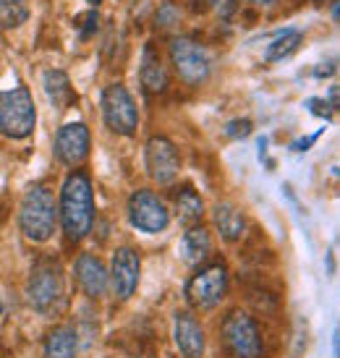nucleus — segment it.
<instances>
[{
	"instance_id": "nucleus-22",
	"label": "nucleus",
	"mask_w": 340,
	"mask_h": 358,
	"mask_svg": "<svg viewBox=\"0 0 340 358\" xmlns=\"http://www.w3.org/2000/svg\"><path fill=\"white\" fill-rule=\"evenodd\" d=\"M29 19V0H0V27L16 29Z\"/></svg>"
},
{
	"instance_id": "nucleus-2",
	"label": "nucleus",
	"mask_w": 340,
	"mask_h": 358,
	"mask_svg": "<svg viewBox=\"0 0 340 358\" xmlns=\"http://www.w3.org/2000/svg\"><path fill=\"white\" fill-rule=\"evenodd\" d=\"M55 222H58L55 194L42 183L29 186L19 204V228L24 233V238L31 243L50 241L55 233Z\"/></svg>"
},
{
	"instance_id": "nucleus-21",
	"label": "nucleus",
	"mask_w": 340,
	"mask_h": 358,
	"mask_svg": "<svg viewBox=\"0 0 340 358\" xmlns=\"http://www.w3.org/2000/svg\"><path fill=\"white\" fill-rule=\"evenodd\" d=\"M301 40H304V31L301 29H285L281 31L275 40L267 45V52H264V58L270 60V63H275V60H285L288 55H293V52L301 48Z\"/></svg>"
},
{
	"instance_id": "nucleus-8",
	"label": "nucleus",
	"mask_w": 340,
	"mask_h": 358,
	"mask_svg": "<svg viewBox=\"0 0 340 358\" xmlns=\"http://www.w3.org/2000/svg\"><path fill=\"white\" fill-rule=\"evenodd\" d=\"M170 60H173L176 73H178L189 87H201L204 81L210 79L212 60H210V55H207V50H204L201 45H197L194 40L178 37V40L170 42Z\"/></svg>"
},
{
	"instance_id": "nucleus-15",
	"label": "nucleus",
	"mask_w": 340,
	"mask_h": 358,
	"mask_svg": "<svg viewBox=\"0 0 340 358\" xmlns=\"http://www.w3.org/2000/svg\"><path fill=\"white\" fill-rule=\"evenodd\" d=\"M178 254L186 264H201L212 254V236L204 225H189L180 236Z\"/></svg>"
},
{
	"instance_id": "nucleus-4",
	"label": "nucleus",
	"mask_w": 340,
	"mask_h": 358,
	"mask_svg": "<svg viewBox=\"0 0 340 358\" xmlns=\"http://www.w3.org/2000/svg\"><path fill=\"white\" fill-rule=\"evenodd\" d=\"M37 126V108L27 87L0 92V134L6 139H29Z\"/></svg>"
},
{
	"instance_id": "nucleus-23",
	"label": "nucleus",
	"mask_w": 340,
	"mask_h": 358,
	"mask_svg": "<svg viewBox=\"0 0 340 358\" xmlns=\"http://www.w3.org/2000/svg\"><path fill=\"white\" fill-rule=\"evenodd\" d=\"M73 27L81 31V37H84V40H90L92 34L97 31V27H100V16H97L94 10H90V13H81L79 19L73 21Z\"/></svg>"
},
{
	"instance_id": "nucleus-12",
	"label": "nucleus",
	"mask_w": 340,
	"mask_h": 358,
	"mask_svg": "<svg viewBox=\"0 0 340 358\" xmlns=\"http://www.w3.org/2000/svg\"><path fill=\"white\" fill-rule=\"evenodd\" d=\"M141 278V259L136 249L131 246H120L113 254V267H111V288L118 301H129L136 288H139Z\"/></svg>"
},
{
	"instance_id": "nucleus-31",
	"label": "nucleus",
	"mask_w": 340,
	"mask_h": 358,
	"mask_svg": "<svg viewBox=\"0 0 340 358\" xmlns=\"http://www.w3.org/2000/svg\"><path fill=\"white\" fill-rule=\"evenodd\" d=\"M246 3H251V6H260V8H270V6H275V0H246Z\"/></svg>"
},
{
	"instance_id": "nucleus-13",
	"label": "nucleus",
	"mask_w": 340,
	"mask_h": 358,
	"mask_svg": "<svg viewBox=\"0 0 340 358\" xmlns=\"http://www.w3.org/2000/svg\"><path fill=\"white\" fill-rule=\"evenodd\" d=\"M73 278L79 282L81 293L92 301L105 299V293L111 290V272L105 267L100 257H94L90 251H84L73 262Z\"/></svg>"
},
{
	"instance_id": "nucleus-1",
	"label": "nucleus",
	"mask_w": 340,
	"mask_h": 358,
	"mask_svg": "<svg viewBox=\"0 0 340 358\" xmlns=\"http://www.w3.org/2000/svg\"><path fill=\"white\" fill-rule=\"evenodd\" d=\"M58 217L60 228H63L71 243H79L92 233V225H94V191H92V180L84 170H71L63 180Z\"/></svg>"
},
{
	"instance_id": "nucleus-33",
	"label": "nucleus",
	"mask_w": 340,
	"mask_h": 358,
	"mask_svg": "<svg viewBox=\"0 0 340 358\" xmlns=\"http://www.w3.org/2000/svg\"><path fill=\"white\" fill-rule=\"evenodd\" d=\"M257 144H260V157L264 159V152H267V144H270V141H267V136H260Z\"/></svg>"
},
{
	"instance_id": "nucleus-28",
	"label": "nucleus",
	"mask_w": 340,
	"mask_h": 358,
	"mask_svg": "<svg viewBox=\"0 0 340 358\" xmlns=\"http://www.w3.org/2000/svg\"><path fill=\"white\" fill-rule=\"evenodd\" d=\"M325 131V129H322ZM322 131H317V134H311V136H304V139H299V141H293V152H306V150H311V144L320 139L322 136Z\"/></svg>"
},
{
	"instance_id": "nucleus-29",
	"label": "nucleus",
	"mask_w": 340,
	"mask_h": 358,
	"mask_svg": "<svg viewBox=\"0 0 340 358\" xmlns=\"http://www.w3.org/2000/svg\"><path fill=\"white\" fill-rule=\"evenodd\" d=\"M332 73H335V60H325L322 66L314 69V76H317V79H325V76H332Z\"/></svg>"
},
{
	"instance_id": "nucleus-19",
	"label": "nucleus",
	"mask_w": 340,
	"mask_h": 358,
	"mask_svg": "<svg viewBox=\"0 0 340 358\" xmlns=\"http://www.w3.org/2000/svg\"><path fill=\"white\" fill-rule=\"evenodd\" d=\"M79 338L71 327H55L45 335L42 358H76Z\"/></svg>"
},
{
	"instance_id": "nucleus-14",
	"label": "nucleus",
	"mask_w": 340,
	"mask_h": 358,
	"mask_svg": "<svg viewBox=\"0 0 340 358\" xmlns=\"http://www.w3.org/2000/svg\"><path fill=\"white\" fill-rule=\"evenodd\" d=\"M173 340L183 358H201L207 350V335L201 322L191 311H176L173 317Z\"/></svg>"
},
{
	"instance_id": "nucleus-24",
	"label": "nucleus",
	"mask_w": 340,
	"mask_h": 358,
	"mask_svg": "<svg viewBox=\"0 0 340 358\" xmlns=\"http://www.w3.org/2000/svg\"><path fill=\"white\" fill-rule=\"evenodd\" d=\"M251 131H254V123L249 118H236L225 126V136L228 139H246Z\"/></svg>"
},
{
	"instance_id": "nucleus-11",
	"label": "nucleus",
	"mask_w": 340,
	"mask_h": 358,
	"mask_svg": "<svg viewBox=\"0 0 340 358\" xmlns=\"http://www.w3.org/2000/svg\"><path fill=\"white\" fill-rule=\"evenodd\" d=\"M92 147V134L87 129V123L73 120L60 126L55 134V157L66 165V168H79L84 159L90 157Z\"/></svg>"
},
{
	"instance_id": "nucleus-5",
	"label": "nucleus",
	"mask_w": 340,
	"mask_h": 358,
	"mask_svg": "<svg viewBox=\"0 0 340 358\" xmlns=\"http://www.w3.org/2000/svg\"><path fill=\"white\" fill-rule=\"evenodd\" d=\"M220 343L233 358H260L262 332L260 324L243 308H230L220 324Z\"/></svg>"
},
{
	"instance_id": "nucleus-32",
	"label": "nucleus",
	"mask_w": 340,
	"mask_h": 358,
	"mask_svg": "<svg viewBox=\"0 0 340 358\" xmlns=\"http://www.w3.org/2000/svg\"><path fill=\"white\" fill-rule=\"evenodd\" d=\"M330 108L338 110V87H332L330 90Z\"/></svg>"
},
{
	"instance_id": "nucleus-10",
	"label": "nucleus",
	"mask_w": 340,
	"mask_h": 358,
	"mask_svg": "<svg viewBox=\"0 0 340 358\" xmlns=\"http://www.w3.org/2000/svg\"><path fill=\"white\" fill-rule=\"evenodd\" d=\"M144 165L155 183L170 186L180 173V155L176 144L165 136H152L144 147Z\"/></svg>"
},
{
	"instance_id": "nucleus-17",
	"label": "nucleus",
	"mask_w": 340,
	"mask_h": 358,
	"mask_svg": "<svg viewBox=\"0 0 340 358\" xmlns=\"http://www.w3.org/2000/svg\"><path fill=\"white\" fill-rule=\"evenodd\" d=\"M139 79H141V87H144L147 94H160V92H165V87H168V73H165V66H162L160 55L155 52L152 45L144 48Z\"/></svg>"
},
{
	"instance_id": "nucleus-6",
	"label": "nucleus",
	"mask_w": 340,
	"mask_h": 358,
	"mask_svg": "<svg viewBox=\"0 0 340 358\" xmlns=\"http://www.w3.org/2000/svg\"><path fill=\"white\" fill-rule=\"evenodd\" d=\"M102 118H105V126L118 134V136H134L136 134V126H139V110H136V102L131 97V92L126 90V84H111L102 92Z\"/></svg>"
},
{
	"instance_id": "nucleus-16",
	"label": "nucleus",
	"mask_w": 340,
	"mask_h": 358,
	"mask_svg": "<svg viewBox=\"0 0 340 358\" xmlns=\"http://www.w3.org/2000/svg\"><path fill=\"white\" fill-rule=\"evenodd\" d=\"M212 222H215V228H218V233H220V238L225 243H236L246 233V220H243V215L233 204H228V201H220L218 207L212 209Z\"/></svg>"
},
{
	"instance_id": "nucleus-25",
	"label": "nucleus",
	"mask_w": 340,
	"mask_h": 358,
	"mask_svg": "<svg viewBox=\"0 0 340 358\" xmlns=\"http://www.w3.org/2000/svg\"><path fill=\"white\" fill-rule=\"evenodd\" d=\"M306 110H309L311 115H317V118H322V120H330L332 118V108L325 100H317V97L306 102Z\"/></svg>"
},
{
	"instance_id": "nucleus-9",
	"label": "nucleus",
	"mask_w": 340,
	"mask_h": 358,
	"mask_svg": "<svg viewBox=\"0 0 340 358\" xmlns=\"http://www.w3.org/2000/svg\"><path fill=\"white\" fill-rule=\"evenodd\" d=\"M129 222L141 233H162L170 225V212L165 201L150 189H139L129 196Z\"/></svg>"
},
{
	"instance_id": "nucleus-3",
	"label": "nucleus",
	"mask_w": 340,
	"mask_h": 358,
	"mask_svg": "<svg viewBox=\"0 0 340 358\" xmlns=\"http://www.w3.org/2000/svg\"><path fill=\"white\" fill-rule=\"evenodd\" d=\"M27 299H29V306L42 317H52L58 311L66 299V280L58 262L42 259L34 264L27 280Z\"/></svg>"
},
{
	"instance_id": "nucleus-20",
	"label": "nucleus",
	"mask_w": 340,
	"mask_h": 358,
	"mask_svg": "<svg viewBox=\"0 0 340 358\" xmlns=\"http://www.w3.org/2000/svg\"><path fill=\"white\" fill-rule=\"evenodd\" d=\"M176 212L183 225H197L204 217V201L199 191L194 186H183L180 191H176Z\"/></svg>"
},
{
	"instance_id": "nucleus-27",
	"label": "nucleus",
	"mask_w": 340,
	"mask_h": 358,
	"mask_svg": "<svg viewBox=\"0 0 340 358\" xmlns=\"http://www.w3.org/2000/svg\"><path fill=\"white\" fill-rule=\"evenodd\" d=\"M207 6H215L220 19H230V13L236 10V3H233V0H207Z\"/></svg>"
},
{
	"instance_id": "nucleus-18",
	"label": "nucleus",
	"mask_w": 340,
	"mask_h": 358,
	"mask_svg": "<svg viewBox=\"0 0 340 358\" xmlns=\"http://www.w3.org/2000/svg\"><path fill=\"white\" fill-rule=\"evenodd\" d=\"M42 87H45V94H48V100L52 102V108L66 110V108H71V102L76 100V94H73V87H71V79L66 71H60V69L45 71Z\"/></svg>"
},
{
	"instance_id": "nucleus-7",
	"label": "nucleus",
	"mask_w": 340,
	"mask_h": 358,
	"mask_svg": "<svg viewBox=\"0 0 340 358\" xmlns=\"http://www.w3.org/2000/svg\"><path fill=\"white\" fill-rule=\"evenodd\" d=\"M228 293V267L225 264H210L194 272L186 282V301L197 311H210L225 299Z\"/></svg>"
},
{
	"instance_id": "nucleus-35",
	"label": "nucleus",
	"mask_w": 340,
	"mask_h": 358,
	"mask_svg": "<svg viewBox=\"0 0 340 358\" xmlns=\"http://www.w3.org/2000/svg\"><path fill=\"white\" fill-rule=\"evenodd\" d=\"M0 314H3V299H0Z\"/></svg>"
},
{
	"instance_id": "nucleus-34",
	"label": "nucleus",
	"mask_w": 340,
	"mask_h": 358,
	"mask_svg": "<svg viewBox=\"0 0 340 358\" xmlns=\"http://www.w3.org/2000/svg\"><path fill=\"white\" fill-rule=\"evenodd\" d=\"M338 19H340V3L335 0V3H332V21H338Z\"/></svg>"
},
{
	"instance_id": "nucleus-26",
	"label": "nucleus",
	"mask_w": 340,
	"mask_h": 358,
	"mask_svg": "<svg viewBox=\"0 0 340 358\" xmlns=\"http://www.w3.org/2000/svg\"><path fill=\"white\" fill-rule=\"evenodd\" d=\"M176 21H178V10H176V6L165 3V6L157 10V24H160V27H173Z\"/></svg>"
},
{
	"instance_id": "nucleus-36",
	"label": "nucleus",
	"mask_w": 340,
	"mask_h": 358,
	"mask_svg": "<svg viewBox=\"0 0 340 358\" xmlns=\"http://www.w3.org/2000/svg\"><path fill=\"white\" fill-rule=\"evenodd\" d=\"M317 3H322V0H317Z\"/></svg>"
},
{
	"instance_id": "nucleus-30",
	"label": "nucleus",
	"mask_w": 340,
	"mask_h": 358,
	"mask_svg": "<svg viewBox=\"0 0 340 358\" xmlns=\"http://www.w3.org/2000/svg\"><path fill=\"white\" fill-rule=\"evenodd\" d=\"M332 356H335V358L340 356V335H338V329H335V335H332Z\"/></svg>"
}]
</instances>
